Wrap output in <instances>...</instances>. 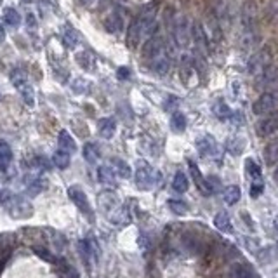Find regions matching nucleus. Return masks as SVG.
Segmentation results:
<instances>
[{
    "label": "nucleus",
    "instance_id": "obj_37",
    "mask_svg": "<svg viewBox=\"0 0 278 278\" xmlns=\"http://www.w3.org/2000/svg\"><path fill=\"white\" fill-rule=\"evenodd\" d=\"M84 157H86L87 162L94 164V162L99 158V150H98V146H96V145H91V143H87V145L84 146Z\"/></svg>",
    "mask_w": 278,
    "mask_h": 278
},
{
    "label": "nucleus",
    "instance_id": "obj_8",
    "mask_svg": "<svg viewBox=\"0 0 278 278\" xmlns=\"http://www.w3.org/2000/svg\"><path fill=\"white\" fill-rule=\"evenodd\" d=\"M11 80H13L14 87L18 89V92L21 94L23 101L26 103V106H35V92L32 86L28 84V79H26V75L21 72V70H13L11 72Z\"/></svg>",
    "mask_w": 278,
    "mask_h": 278
},
{
    "label": "nucleus",
    "instance_id": "obj_25",
    "mask_svg": "<svg viewBox=\"0 0 278 278\" xmlns=\"http://www.w3.org/2000/svg\"><path fill=\"white\" fill-rule=\"evenodd\" d=\"M172 188H174V191H177V193H186L188 188H190V181H188L186 174L176 172V176H174V179H172Z\"/></svg>",
    "mask_w": 278,
    "mask_h": 278
},
{
    "label": "nucleus",
    "instance_id": "obj_20",
    "mask_svg": "<svg viewBox=\"0 0 278 278\" xmlns=\"http://www.w3.org/2000/svg\"><path fill=\"white\" fill-rule=\"evenodd\" d=\"M223 198H225V202L228 205H235V203H238V200L242 198V190L237 184H230V186H226L225 190H223Z\"/></svg>",
    "mask_w": 278,
    "mask_h": 278
},
{
    "label": "nucleus",
    "instance_id": "obj_46",
    "mask_svg": "<svg viewBox=\"0 0 278 278\" xmlns=\"http://www.w3.org/2000/svg\"><path fill=\"white\" fill-rule=\"evenodd\" d=\"M118 79H127V77H129V70L127 68H118Z\"/></svg>",
    "mask_w": 278,
    "mask_h": 278
},
{
    "label": "nucleus",
    "instance_id": "obj_50",
    "mask_svg": "<svg viewBox=\"0 0 278 278\" xmlns=\"http://www.w3.org/2000/svg\"><path fill=\"white\" fill-rule=\"evenodd\" d=\"M275 228H276V230H278V218L275 219Z\"/></svg>",
    "mask_w": 278,
    "mask_h": 278
},
{
    "label": "nucleus",
    "instance_id": "obj_17",
    "mask_svg": "<svg viewBox=\"0 0 278 278\" xmlns=\"http://www.w3.org/2000/svg\"><path fill=\"white\" fill-rule=\"evenodd\" d=\"M196 148H198V152L202 153L203 157H208V155H214L218 146H216V141L212 136H203L202 139L196 141Z\"/></svg>",
    "mask_w": 278,
    "mask_h": 278
},
{
    "label": "nucleus",
    "instance_id": "obj_4",
    "mask_svg": "<svg viewBox=\"0 0 278 278\" xmlns=\"http://www.w3.org/2000/svg\"><path fill=\"white\" fill-rule=\"evenodd\" d=\"M240 23L245 35H257V26H259V19H257V7L254 0H245V4L240 9Z\"/></svg>",
    "mask_w": 278,
    "mask_h": 278
},
{
    "label": "nucleus",
    "instance_id": "obj_19",
    "mask_svg": "<svg viewBox=\"0 0 278 278\" xmlns=\"http://www.w3.org/2000/svg\"><path fill=\"white\" fill-rule=\"evenodd\" d=\"M57 143H59L61 152H66V153L77 152V145H75V141H73V137L70 136L68 130H61L59 136H57Z\"/></svg>",
    "mask_w": 278,
    "mask_h": 278
},
{
    "label": "nucleus",
    "instance_id": "obj_28",
    "mask_svg": "<svg viewBox=\"0 0 278 278\" xmlns=\"http://www.w3.org/2000/svg\"><path fill=\"white\" fill-rule=\"evenodd\" d=\"M171 129L174 132H184L186 129V117L181 111H174L171 117Z\"/></svg>",
    "mask_w": 278,
    "mask_h": 278
},
{
    "label": "nucleus",
    "instance_id": "obj_5",
    "mask_svg": "<svg viewBox=\"0 0 278 278\" xmlns=\"http://www.w3.org/2000/svg\"><path fill=\"white\" fill-rule=\"evenodd\" d=\"M6 211L9 212V216L13 219H28L33 216V205L28 202L26 198L23 196H18V195H13L11 196L9 202L4 203Z\"/></svg>",
    "mask_w": 278,
    "mask_h": 278
},
{
    "label": "nucleus",
    "instance_id": "obj_13",
    "mask_svg": "<svg viewBox=\"0 0 278 278\" xmlns=\"http://www.w3.org/2000/svg\"><path fill=\"white\" fill-rule=\"evenodd\" d=\"M188 167H190L191 177H193V181H195L196 188H198V190L202 191L203 195H211V193H212L211 186H208L207 179H203V177H202V174H200V169L196 167L195 162H193V160H188Z\"/></svg>",
    "mask_w": 278,
    "mask_h": 278
},
{
    "label": "nucleus",
    "instance_id": "obj_10",
    "mask_svg": "<svg viewBox=\"0 0 278 278\" xmlns=\"http://www.w3.org/2000/svg\"><path fill=\"white\" fill-rule=\"evenodd\" d=\"M256 134L259 137H269L278 132V111H271V113L261 117L254 125Z\"/></svg>",
    "mask_w": 278,
    "mask_h": 278
},
{
    "label": "nucleus",
    "instance_id": "obj_32",
    "mask_svg": "<svg viewBox=\"0 0 278 278\" xmlns=\"http://www.w3.org/2000/svg\"><path fill=\"white\" fill-rule=\"evenodd\" d=\"M47 188V181L44 179V177H35L32 183L28 184V193L30 195H38L42 190H45Z\"/></svg>",
    "mask_w": 278,
    "mask_h": 278
},
{
    "label": "nucleus",
    "instance_id": "obj_51",
    "mask_svg": "<svg viewBox=\"0 0 278 278\" xmlns=\"http://www.w3.org/2000/svg\"><path fill=\"white\" fill-rule=\"evenodd\" d=\"M0 6H2V0H0Z\"/></svg>",
    "mask_w": 278,
    "mask_h": 278
},
{
    "label": "nucleus",
    "instance_id": "obj_35",
    "mask_svg": "<svg viewBox=\"0 0 278 278\" xmlns=\"http://www.w3.org/2000/svg\"><path fill=\"white\" fill-rule=\"evenodd\" d=\"M169 208L177 216H184L188 212V203L183 202V200H169Z\"/></svg>",
    "mask_w": 278,
    "mask_h": 278
},
{
    "label": "nucleus",
    "instance_id": "obj_33",
    "mask_svg": "<svg viewBox=\"0 0 278 278\" xmlns=\"http://www.w3.org/2000/svg\"><path fill=\"white\" fill-rule=\"evenodd\" d=\"M245 148V143H243L242 137H231L228 139V150H230L233 155H240Z\"/></svg>",
    "mask_w": 278,
    "mask_h": 278
},
{
    "label": "nucleus",
    "instance_id": "obj_39",
    "mask_svg": "<svg viewBox=\"0 0 278 278\" xmlns=\"http://www.w3.org/2000/svg\"><path fill=\"white\" fill-rule=\"evenodd\" d=\"M33 252L37 254L38 257H42L44 261L52 262V264H57V262H59V259H57L56 256H52V254L49 252L47 249H44V247H33Z\"/></svg>",
    "mask_w": 278,
    "mask_h": 278
},
{
    "label": "nucleus",
    "instance_id": "obj_21",
    "mask_svg": "<svg viewBox=\"0 0 278 278\" xmlns=\"http://www.w3.org/2000/svg\"><path fill=\"white\" fill-rule=\"evenodd\" d=\"M11 160H13V150L6 141H0V172H6Z\"/></svg>",
    "mask_w": 278,
    "mask_h": 278
},
{
    "label": "nucleus",
    "instance_id": "obj_34",
    "mask_svg": "<svg viewBox=\"0 0 278 278\" xmlns=\"http://www.w3.org/2000/svg\"><path fill=\"white\" fill-rule=\"evenodd\" d=\"M57 266H59L61 275H63V278H80L79 271H77V269L73 268L72 264H68V262H64V261L59 259V262H57Z\"/></svg>",
    "mask_w": 278,
    "mask_h": 278
},
{
    "label": "nucleus",
    "instance_id": "obj_9",
    "mask_svg": "<svg viewBox=\"0 0 278 278\" xmlns=\"http://www.w3.org/2000/svg\"><path fill=\"white\" fill-rule=\"evenodd\" d=\"M276 86H278V66H275V64H269L266 70H262L259 75L254 77V87L257 91L266 92Z\"/></svg>",
    "mask_w": 278,
    "mask_h": 278
},
{
    "label": "nucleus",
    "instance_id": "obj_29",
    "mask_svg": "<svg viewBox=\"0 0 278 278\" xmlns=\"http://www.w3.org/2000/svg\"><path fill=\"white\" fill-rule=\"evenodd\" d=\"M4 21H6V25L16 28V26L21 25V16H19V13L16 9H13V7H7V9L4 11Z\"/></svg>",
    "mask_w": 278,
    "mask_h": 278
},
{
    "label": "nucleus",
    "instance_id": "obj_26",
    "mask_svg": "<svg viewBox=\"0 0 278 278\" xmlns=\"http://www.w3.org/2000/svg\"><path fill=\"white\" fill-rule=\"evenodd\" d=\"M214 226L218 228L219 231H223V233H231V231H233V226H231V221H230V218H228L226 212H219V214L216 216Z\"/></svg>",
    "mask_w": 278,
    "mask_h": 278
},
{
    "label": "nucleus",
    "instance_id": "obj_2",
    "mask_svg": "<svg viewBox=\"0 0 278 278\" xmlns=\"http://www.w3.org/2000/svg\"><path fill=\"white\" fill-rule=\"evenodd\" d=\"M273 61V52H271V47L269 45H264V47L257 49V51H254L252 54L249 56V59H247V73L252 77H257L262 70H266L269 66V64Z\"/></svg>",
    "mask_w": 278,
    "mask_h": 278
},
{
    "label": "nucleus",
    "instance_id": "obj_12",
    "mask_svg": "<svg viewBox=\"0 0 278 278\" xmlns=\"http://www.w3.org/2000/svg\"><path fill=\"white\" fill-rule=\"evenodd\" d=\"M99 207L104 211V214L110 216V219L115 218V214H120V202L113 191H104L99 195Z\"/></svg>",
    "mask_w": 278,
    "mask_h": 278
},
{
    "label": "nucleus",
    "instance_id": "obj_24",
    "mask_svg": "<svg viewBox=\"0 0 278 278\" xmlns=\"http://www.w3.org/2000/svg\"><path fill=\"white\" fill-rule=\"evenodd\" d=\"M243 167H245V176H247V179H250V183H252V181H259L261 179V167L256 164V160L247 158L245 164H243Z\"/></svg>",
    "mask_w": 278,
    "mask_h": 278
},
{
    "label": "nucleus",
    "instance_id": "obj_42",
    "mask_svg": "<svg viewBox=\"0 0 278 278\" xmlns=\"http://www.w3.org/2000/svg\"><path fill=\"white\" fill-rule=\"evenodd\" d=\"M262 191H264V183H262V179H259V181H252V183H250V190H249V193H250V196H252V198H259Z\"/></svg>",
    "mask_w": 278,
    "mask_h": 278
},
{
    "label": "nucleus",
    "instance_id": "obj_7",
    "mask_svg": "<svg viewBox=\"0 0 278 278\" xmlns=\"http://www.w3.org/2000/svg\"><path fill=\"white\" fill-rule=\"evenodd\" d=\"M165 52H167V45H165L164 37L158 32L155 35H152V37L143 44V51H141L143 59L150 61V63H153V61L158 59V57Z\"/></svg>",
    "mask_w": 278,
    "mask_h": 278
},
{
    "label": "nucleus",
    "instance_id": "obj_11",
    "mask_svg": "<svg viewBox=\"0 0 278 278\" xmlns=\"http://www.w3.org/2000/svg\"><path fill=\"white\" fill-rule=\"evenodd\" d=\"M68 196L72 198V202L79 207V211L86 216L87 219H94L92 218V211H91V203H89L87 195L84 193V190L80 186H70L68 188Z\"/></svg>",
    "mask_w": 278,
    "mask_h": 278
},
{
    "label": "nucleus",
    "instance_id": "obj_40",
    "mask_svg": "<svg viewBox=\"0 0 278 278\" xmlns=\"http://www.w3.org/2000/svg\"><path fill=\"white\" fill-rule=\"evenodd\" d=\"M63 42H64V44L68 45L70 49H73V47H75L77 44H79V35H77V33L73 32V30H72V28H70V26H68V28H66V30H64V32H63Z\"/></svg>",
    "mask_w": 278,
    "mask_h": 278
},
{
    "label": "nucleus",
    "instance_id": "obj_31",
    "mask_svg": "<svg viewBox=\"0 0 278 278\" xmlns=\"http://www.w3.org/2000/svg\"><path fill=\"white\" fill-rule=\"evenodd\" d=\"M70 160H72V158H70V153L61 152V150H57V152L52 155V162L57 169H66L70 165Z\"/></svg>",
    "mask_w": 278,
    "mask_h": 278
},
{
    "label": "nucleus",
    "instance_id": "obj_16",
    "mask_svg": "<svg viewBox=\"0 0 278 278\" xmlns=\"http://www.w3.org/2000/svg\"><path fill=\"white\" fill-rule=\"evenodd\" d=\"M104 28L110 33H118L123 30V19L118 13H111L110 16L104 19Z\"/></svg>",
    "mask_w": 278,
    "mask_h": 278
},
{
    "label": "nucleus",
    "instance_id": "obj_3",
    "mask_svg": "<svg viewBox=\"0 0 278 278\" xmlns=\"http://www.w3.org/2000/svg\"><path fill=\"white\" fill-rule=\"evenodd\" d=\"M134 177H136V184L139 190H152L153 186H157L162 181L160 172L155 171L146 162H137V169L134 172Z\"/></svg>",
    "mask_w": 278,
    "mask_h": 278
},
{
    "label": "nucleus",
    "instance_id": "obj_48",
    "mask_svg": "<svg viewBox=\"0 0 278 278\" xmlns=\"http://www.w3.org/2000/svg\"><path fill=\"white\" fill-rule=\"evenodd\" d=\"M6 40V30H4V26H2V23H0V44Z\"/></svg>",
    "mask_w": 278,
    "mask_h": 278
},
{
    "label": "nucleus",
    "instance_id": "obj_6",
    "mask_svg": "<svg viewBox=\"0 0 278 278\" xmlns=\"http://www.w3.org/2000/svg\"><path fill=\"white\" fill-rule=\"evenodd\" d=\"M276 108H278V91L273 89V91L261 92V96L252 104V113L257 115V117H264V115L275 111Z\"/></svg>",
    "mask_w": 278,
    "mask_h": 278
},
{
    "label": "nucleus",
    "instance_id": "obj_30",
    "mask_svg": "<svg viewBox=\"0 0 278 278\" xmlns=\"http://www.w3.org/2000/svg\"><path fill=\"white\" fill-rule=\"evenodd\" d=\"M111 165H113V172L118 174L120 177H123V179H127V177H130V167L125 164L123 160H120V158H113L111 160Z\"/></svg>",
    "mask_w": 278,
    "mask_h": 278
},
{
    "label": "nucleus",
    "instance_id": "obj_14",
    "mask_svg": "<svg viewBox=\"0 0 278 278\" xmlns=\"http://www.w3.org/2000/svg\"><path fill=\"white\" fill-rule=\"evenodd\" d=\"M228 278H256V275L250 269V266L243 264V262H235L228 271Z\"/></svg>",
    "mask_w": 278,
    "mask_h": 278
},
{
    "label": "nucleus",
    "instance_id": "obj_15",
    "mask_svg": "<svg viewBox=\"0 0 278 278\" xmlns=\"http://www.w3.org/2000/svg\"><path fill=\"white\" fill-rule=\"evenodd\" d=\"M152 68H153V72H155L157 75H160V77L167 75L169 70H171V56H169V51L165 52V54H162L158 59L153 61Z\"/></svg>",
    "mask_w": 278,
    "mask_h": 278
},
{
    "label": "nucleus",
    "instance_id": "obj_38",
    "mask_svg": "<svg viewBox=\"0 0 278 278\" xmlns=\"http://www.w3.org/2000/svg\"><path fill=\"white\" fill-rule=\"evenodd\" d=\"M86 243H87V249H89L91 257H94V261H99L101 249H99V245H98V240H96L94 237H89V238H86Z\"/></svg>",
    "mask_w": 278,
    "mask_h": 278
},
{
    "label": "nucleus",
    "instance_id": "obj_44",
    "mask_svg": "<svg viewBox=\"0 0 278 278\" xmlns=\"http://www.w3.org/2000/svg\"><path fill=\"white\" fill-rule=\"evenodd\" d=\"M26 25H28V30H35L37 28V19H35V16L32 13L26 14Z\"/></svg>",
    "mask_w": 278,
    "mask_h": 278
},
{
    "label": "nucleus",
    "instance_id": "obj_23",
    "mask_svg": "<svg viewBox=\"0 0 278 278\" xmlns=\"http://www.w3.org/2000/svg\"><path fill=\"white\" fill-rule=\"evenodd\" d=\"M212 110H214V115L219 118V120H230V118H233V111H231V108L228 106L223 99L216 101L214 106H212Z\"/></svg>",
    "mask_w": 278,
    "mask_h": 278
},
{
    "label": "nucleus",
    "instance_id": "obj_1",
    "mask_svg": "<svg viewBox=\"0 0 278 278\" xmlns=\"http://www.w3.org/2000/svg\"><path fill=\"white\" fill-rule=\"evenodd\" d=\"M157 6L145 7L141 13L137 14L136 19L130 23L129 30H127V45L130 49H137L141 44H145L152 35L157 33Z\"/></svg>",
    "mask_w": 278,
    "mask_h": 278
},
{
    "label": "nucleus",
    "instance_id": "obj_18",
    "mask_svg": "<svg viewBox=\"0 0 278 278\" xmlns=\"http://www.w3.org/2000/svg\"><path fill=\"white\" fill-rule=\"evenodd\" d=\"M98 129H99V134H101V137L104 139H110L113 137L115 130H117V123H115L113 118H101L98 123Z\"/></svg>",
    "mask_w": 278,
    "mask_h": 278
},
{
    "label": "nucleus",
    "instance_id": "obj_47",
    "mask_svg": "<svg viewBox=\"0 0 278 278\" xmlns=\"http://www.w3.org/2000/svg\"><path fill=\"white\" fill-rule=\"evenodd\" d=\"M79 2H80V6H84V7H92L98 0H79Z\"/></svg>",
    "mask_w": 278,
    "mask_h": 278
},
{
    "label": "nucleus",
    "instance_id": "obj_45",
    "mask_svg": "<svg viewBox=\"0 0 278 278\" xmlns=\"http://www.w3.org/2000/svg\"><path fill=\"white\" fill-rule=\"evenodd\" d=\"M35 164L40 165V167H44V169H51V162H47L44 157H37V158H35Z\"/></svg>",
    "mask_w": 278,
    "mask_h": 278
},
{
    "label": "nucleus",
    "instance_id": "obj_36",
    "mask_svg": "<svg viewBox=\"0 0 278 278\" xmlns=\"http://www.w3.org/2000/svg\"><path fill=\"white\" fill-rule=\"evenodd\" d=\"M264 157H266V162H268L269 165L275 164V162H278V141L276 143H271V145L266 146Z\"/></svg>",
    "mask_w": 278,
    "mask_h": 278
},
{
    "label": "nucleus",
    "instance_id": "obj_43",
    "mask_svg": "<svg viewBox=\"0 0 278 278\" xmlns=\"http://www.w3.org/2000/svg\"><path fill=\"white\" fill-rule=\"evenodd\" d=\"M13 195H14V193L11 191L9 188H6V190H2V191H0V203H2V205H4V203H6V202H9L11 196H13Z\"/></svg>",
    "mask_w": 278,
    "mask_h": 278
},
{
    "label": "nucleus",
    "instance_id": "obj_27",
    "mask_svg": "<svg viewBox=\"0 0 278 278\" xmlns=\"http://www.w3.org/2000/svg\"><path fill=\"white\" fill-rule=\"evenodd\" d=\"M44 233L47 235V238H49V242L54 245V249L56 250H61L64 247V243H66V238L63 237V235L59 233V231H56V230H44Z\"/></svg>",
    "mask_w": 278,
    "mask_h": 278
},
{
    "label": "nucleus",
    "instance_id": "obj_49",
    "mask_svg": "<svg viewBox=\"0 0 278 278\" xmlns=\"http://www.w3.org/2000/svg\"><path fill=\"white\" fill-rule=\"evenodd\" d=\"M273 179H275V183L278 184V167H276V171L273 172Z\"/></svg>",
    "mask_w": 278,
    "mask_h": 278
},
{
    "label": "nucleus",
    "instance_id": "obj_22",
    "mask_svg": "<svg viewBox=\"0 0 278 278\" xmlns=\"http://www.w3.org/2000/svg\"><path fill=\"white\" fill-rule=\"evenodd\" d=\"M117 174L113 172V169L110 167V165H101V167L98 169V179L101 181L103 184H110V186H115V183H117Z\"/></svg>",
    "mask_w": 278,
    "mask_h": 278
},
{
    "label": "nucleus",
    "instance_id": "obj_41",
    "mask_svg": "<svg viewBox=\"0 0 278 278\" xmlns=\"http://www.w3.org/2000/svg\"><path fill=\"white\" fill-rule=\"evenodd\" d=\"M77 247H79V254H80V257H82L84 264H86L87 268H91V261H92V257H91V254H89V249H87V243H86V240H80L79 243H77Z\"/></svg>",
    "mask_w": 278,
    "mask_h": 278
}]
</instances>
